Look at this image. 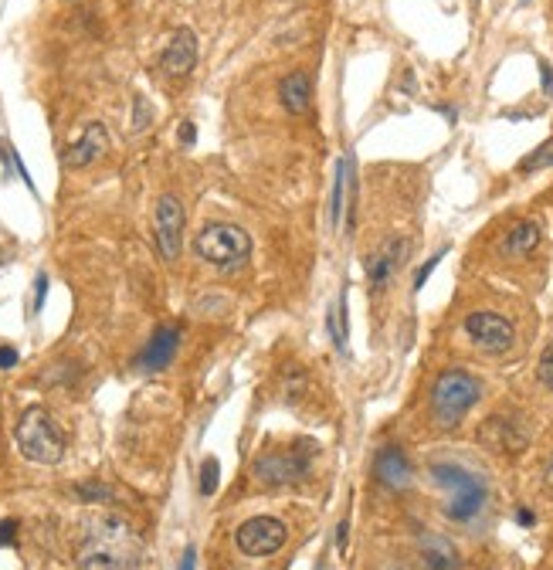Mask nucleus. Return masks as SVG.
<instances>
[{
    "label": "nucleus",
    "mask_w": 553,
    "mask_h": 570,
    "mask_svg": "<svg viewBox=\"0 0 553 570\" xmlns=\"http://www.w3.org/2000/svg\"><path fill=\"white\" fill-rule=\"evenodd\" d=\"M540 238H543L540 221H520L513 231H509L503 252H506V255H513V258H523V255H530L533 248L540 245Z\"/></svg>",
    "instance_id": "obj_17"
},
{
    "label": "nucleus",
    "mask_w": 553,
    "mask_h": 570,
    "mask_svg": "<svg viewBox=\"0 0 553 570\" xmlns=\"http://www.w3.org/2000/svg\"><path fill=\"white\" fill-rule=\"evenodd\" d=\"M184 204L174 194H163L157 204V248L163 255V262H177L180 248H184Z\"/></svg>",
    "instance_id": "obj_8"
},
{
    "label": "nucleus",
    "mask_w": 553,
    "mask_h": 570,
    "mask_svg": "<svg viewBox=\"0 0 553 570\" xmlns=\"http://www.w3.org/2000/svg\"><path fill=\"white\" fill-rule=\"evenodd\" d=\"M218 475H221V462L214 459H204V465H201V492L204 496H214V492H218Z\"/></svg>",
    "instance_id": "obj_21"
},
{
    "label": "nucleus",
    "mask_w": 553,
    "mask_h": 570,
    "mask_svg": "<svg viewBox=\"0 0 553 570\" xmlns=\"http://www.w3.org/2000/svg\"><path fill=\"white\" fill-rule=\"evenodd\" d=\"M252 475L258 486H265V489L302 482L309 475V448H279V452H265L262 459H255Z\"/></svg>",
    "instance_id": "obj_6"
},
{
    "label": "nucleus",
    "mask_w": 553,
    "mask_h": 570,
    "mask_svg": "<svg viewBox=\"0 0 553 570\" xmlns=\"http://www.w3.org/2000/svg\"><path fill=\"white\" fill-rule=\"evenodd\" d=\"M75 496L85 499V503H95V499H112V492L106 486H75Z\"/></svg>",
    "instance_id": "obj_24"
},
{
    "label": "nucleus",
    "mask_w": 553,
    "mask_h": 570,
    "mask_svg": "<svg viewBox=\"0 0 553 570\" xmlns=\"http://www.w3.org/2000/svg\"><path fill=\"white\" fill-rule=\"evenodd\" d=\"M465 333H469V340L475 343V347L486 350V353H506L516 343L513 323L499 313H486V309L465 316Z\"/></svg>",
    "instance_id": "obj_7"
},
{
    "label": "nucleus",
    "mask_w": 553,
    "mask_h": 570,
    "mask_svg": "<svg viewBox=\"0 0 553 570\" xmlns=\"http://www.w3.org/2000/svg\"><path fill=\"white\" fill-rule=\"evenodd\" d=\"M285 543V526L272 516H255V520L241 523L238 530V550L245 557H269Z\"/></svg>",
    "instance_id": "obj_9"
},
{
    "label": "nucleus",
    "mask_w": 553,
    "mask_h": 570,
    "mask_svg": "<svg viewBox=\"0 0 553 570\" xmlns=\"http://www.w3.org/2000/svg\"><path fill=\"white\" fill-rule=\"evenodd\" d=\"M482 397L479 377L469 370H445L431 387V418L438 428H455Z\"/></svg>",
    "instance_id": "obj_3"
},
{
    "label": "nucleus",
    "mask_w": 553,
    "mask_h": 570,
    "mask_svg": "<svg viewBox=\"0 0 553 570\" xmlns=\"http://www.w3.org/2000/svg\"><path fill=\"white\" fill-rule=\"evenodd\" d=\"M374 475H377L380 486H387L391 492L408 489L411 486V462H408V455H404L397 445L380 448L377 459H374Z\"/></svg>",
    "instance_id": "obj_14"
},
{
    "label": "nucleus",
    "mask_w": 553,
    "mask_h": 570,
    "mask_svg": "<svg viewBox=\"0 0 553 570\" xmlns=\"http://www.w3.org/2000/svg\"><path fill=\"white\" fill-rule=\"evenodd\" d=\"M17 367V350L14 347H0V370Z\"/></svg>",
    "instance_id": "obj_28"
},
{
    "label": "nucleus",
    "mask_w": 553,
    "mask_h": 570,
    "mask_svg": "<svg viewBox=\"0 0 553 570\" xmlns=\"http://www.w3.org/2000/svg\"><path fill=\"white\" fill-rule=\"evenodd\" d=\"M180 143L184 146H194L197 143V129H194V123H180Z\"/></svg>",
    "instance_id": "obj_29"
},
{
    "label": "nucleus",
    "mask_w": 553,
    "mask_h": 570,
    "mask_svg": "<svg viewBox=\"0 0 553 570\" xmlns=\"http://www.w3.org/2000/svg\"><path fill=\"white\" fill-rule=\"evenodd\" d=\"M14 442L28 462L58 465L65 459V438L45 408H28L14 428Z\"/></svg>",
    "instance_id": "obj_4"
},
{
    "label": "nucleus",
    "mask_w": 553,
    "mask_h": 570,
    "mask_svg": "<svg viewBox=\"0 0 553 570\" xmlns=\"http://www.w3.org/2000/svg\"><path fill=\"white\" fill-rule=\"evenodd\" d=\"M34 285H38V289H34V313H41V306H45V296H48V275L41 272Z\"/></svg>",
    "instance_id": "obj_27"
},
{
    "label": "nucleus",
    "mask_w": 553,
    "mask_h": 570,
    "mask_svg": "<svg viewBox=\"0 0 553 570\" xmlns=\"http://www.w3.org/2000/svg\"><path fill=\"white\" fill-rule=\"evenodd\" d=\"M540 79H543V92L553 95V68L547 62H540Z\"/></svg>",
    "instance_id": "obj_30"
},
{
    "label": "nucleus",
    "mask_w": 553,
    "mask_h": 570,
    "mask_svg": "<svg viewBox=\"0 0 553 570\" xmlns=\"http://www.w3.org/2000/svg\"><path fill=\"white\" fill-rule=\"evenodd\" d=\"M442 258H445V248H442V252H438L435 258H428V262H425V265H421V269H418V275H414V289H425L428 275H431V272H435V269H438V262H442Z\"/></svg>",
    "instance_id": "obj_25"
},
{
    "label": "nucleus",
    "mask_w": 553,
    "mask_h": 570,
    "mask_svg": "<svg viewBox=\"0 0 553 570\" xmlns=\"http://www.w3.org/2000/svg\"><path fill=\"white\" fill-rule=\"evenodd\" d=\"M343 190H347V157L336 167V184L330 197V228H340V214H343Z\"/></svg>",
    "instance_id": "obj_19"
},
{
    "label": "nucleus",
    "mask_w": 553,
    "mask_h": 570,
    "mask_svg": "<svg viewBox=\"0 0 553 570\" xmlns=\"http://www.w3.org/2000/svg\"><path fill=\"white\" fill-rule=\"evenodd\" d=\"M404 248H408V241L404 238H387L384 245L367 258V282H370V292H374V296L377 292H384L387 282H391V275L401 269Z\"/></svg>",
    "instance_id": "obj_11"
},
{
    "label": "nucleus",
    "mask_w": 553,
    "mask_h": 570,
    "mask_svg": "<svg viewBox=\"0 0 553 570\" xmlns=\"http://www.w3.org/2000/svg\"><path fill=\"white\" fill-rule=\"evenodd\" d=\"M347 530H350L347 523L336 526V547H340V550H347Z\"/></svg>",
    "instance_id": "obj_31"
},
{
    "label": "nucleus",
    "mask_w": 553,
    "mask_h": 570,
    "mask_svg": "<svg viewBox=\"0 0 553 570\" xmlns=\"http://www.w3.org/2000/svg\"><path fill=\"white\" fill-rule=\"evenodd\" d=\"M418 554H421L425 570H459V564H462L455 543L442 537V533H425V537L418 540Z\"/></svg>",
    "instance_id": "obj_15"
},
{
    "label": "nucleus",
    "mask_w": 553,
    "mask_h": 570,
    "mask_svg": "<svg viewBox=\"0 0 553 570\" xmlns=\"http://www.w3.org/2000/svg\"><path fill=\"white\" fill-rule=\"evenodd\" d=\"M106 153H109V129H106V123H89L79 140L65 150L62 163L68 170H85V167H92L95 160L106 157Z\"/></svg>",
    "instance_id": "obj_10"
},
{
    "label": "nucleus",
    "mask_w": 553,
    "mask_h": 570,
    "mask_svg": "<svg viewBox=\"0 0 553 570\" xmlns=\"http://www.w3.org/2000/svg\"><path fill=\"white\" fill-rule=\"evenodd\" d=\"M79 570H140L143 567V540L116 513H99L85 523V537L75 554Z\"/></svg>",
    "instance_id": "obj_1"
},
{
    "label": "nucleus",
    "mask_w": 553,
    "mask_h": 570,
    "mask_svg": "<svg viewBox=\"0 0 553 570\" xmlns=\"http://www.w3.org/2000/svg\"><path fill=\"white\" fill-rule=\"evenodd\" d=\"M194 65H197V38L190 28H180L174 38H170V45L163 48L160 68L170 79H184V75L194 72Z\"/></svg>",
    "instance_id": "obj_12"
},
{
    "label": "nucleus",
    "mask_w": 553,
    "mask_h": 570,
    "mask_svg": "<svg viewBox=\"0 0 553 570\" xmlns=\"http://www.w3.org/2000/svg\"><path fill=\"white\" fill-rule=\"evenodd\" d=\"M279 102L292 116H306L309 106H313V82H309L306 72H289L279 82Z\"/></svg>",
    "instance_id": "obj_16"
},
{
    "label": "nucleus",
    "mask_w": 553,
    "mask_h": 570,
    "mask_svg": "<svg viewBox=\"0 0 553 570\" xmlns=\"http://www.w3.org/2000/svg\"><path fill=\"white\" fill-rule=\"evenodd\" d=\"M543 167H553V140L540 143L530 157L520 160V174H533V170H543Z\"/></svg>",
    "instance_id": "obj_20"
},
{
    "label": "nucleus",
    "mask_w": 553,
    "mask_h": 570,
    "mask_svg": "<svg viewBox=\"0 0 553 570\" xmlns=\"http://www.w3.org/2000/svg\"><path fill=\"white\" fill-rule=\"evenodd\" d=\"M194 564H197V554H194V547H190L184 554V564H180V570H194Z\"/></svg>",
    "instance_id": "obj_32"
},
{
    "label": "nucleus",
    "mask_w": 553,
    "mask_h": 570,
    "mask_svg": "<svg viewBox=\"0 0 553 570\" xmlns=\"http://www.w3.org/2000/svg\"><path fill=\"white\" fill-rule=\"evenodd\" d=\"M17 540V520H0V547H11Z\"/></svg>",
    "instance_id": "obj_26"
},
{
    "label": "nucleus",
    "mask_w": 553,
    "mask_h": 570,
    "mask_svg": "<svg viewBox=\"0 0 553 570\" xmlns=\"http://www.w3.org/2000/svg\"><path fill=\"white\" fill-rule=\"evenodd\" d=\"M543 479H547V489L553 492V459L547 462V472H543Z\"/></svg>",
    "instance_id": "obj_33"
},
{
    "label": "nucleus",
    "mask_w": 553,
    "mask_h": 570,
    "mask_svg": "<svg viewBox=\"0 0 553 570\" xmlns=\"http://www.w3.org/2000/svg\"><path fill=\"white\" fill-rule=\"evenodd\" d=\"M537 377H540L543 387H550V391H553V343H547V347H543V353H540Z\"/></svg>",
    "instance_id": "obj_23"
},
{
    "label": "nucleus",
    "mask_w": 553,
    "mask_h": 570,
    "mask_svg": "<svg viewBox=\"0 0 553 570\" xmlns=\"http://www.w3.org/2000/svg\"><path fill=\"white\" fill-rule=\"evenodd\" d=\"M431 479L435 486H442L448 492V503H445V516L455 523H472L475 516L482 513L489 499L486 479L479 472L465 469V465L455 462H435L431 465Z\"/></svg>",
    "instance_id": "obj_2"
},
{
    "label": "nucleus",
    "mask_w": 553,
    "mask_h": 570,
    "mask_svg": "<svg viewBox=\"0 0 553 570\" xmlns=\"http://www.w3.org/2000/svg\"><path fill=\"white\" fill-rule=\"evenodd\" d=\"M194 252L201 262L214 265V269H235L252 255V238L238 224H204L194 238Z\"/></svg>",
    "instance_id": "obj_5"
},
{
    "label": "nucleus",
    "mask_w": 553,
    "mask_h": 570,
    "mask_svg": "<svg viewBox=\"0 0 553 570\" xmlns=\"http://www.w3.org/2000/svg\"><path fill=\"white\" fill-rule=\"evenodd\" d=\"M153 123V106L146 102V95H133V133H143Z\"/></svg>",
    "instance_id": "obj_22"
},
{
    "label": "nucleus",
    "mask_w": 553,
    "mask_h": 570,
    "mask_svg": "<svg viewBox=\"0 0 553 570\" xmlns=\"http://www.w3.org/2000/svg\"><path fill=\"white\" fill-rule=\"evenodd\" d=\"M330 336L336 343V350H347V340H350V326H347V289L340 292V302H336V309L330 313Z\"/></svg>",
    "instance_id": "obj_18"
},
{
    "label": "nucleus",
    "mask_w": 553,
    "mask_h": 570,
    "mask_svg": "<svg viewBox=\"0 0 553 570\" xmlns=\"http://www.w3.org/2000/svg\"><path fill=\"white\" fill-rule=\"evenodd\" d=\"M177 347H180V330H177V326H157L150 340H146L143 353L136 357V367H140V370L170 367V360L177 357Z\"/></svg>",
    "instance_id": "obj_13"
},
{
    "label": "nucleus",
    "mask_w": 553,
    "mask_h": 570,
    "mask_svg": "<svg viewBox=\"0 0 553 570\" xmlns=\"http://www.w3.org/2000/svg\"><path fill=\"white\" fill-rule=\"evenodd\" d=\"M520 523H523V526L533 523V513H530V509H520Z\"/></svg>",
    "instance_id": "obj_34"
}]
</instances>
